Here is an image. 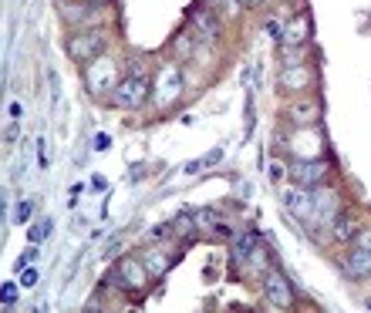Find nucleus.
<instances>
[{
	"label": "nucleus",
	"mask_w": 371,
	"mask_h": 313,
	"mask_svg": "<svg viewBox=\"0 0 371 313\" xmlns=\"http://www.w3.org/2000/svg\"><path fill=\"white\" fill-rule=\"evenodd\" d=\"M328 162L324 158H290L287 162V175L290 182H297V186H318V182H324V175H328Z\"/></svg>",
	"instance_id": "nucleus-1"
},
{
	"label": "nucleus",
	"mask_w": 371,
	"mask_h": 313,
	"mask_svg": "<svg viewBox=\"0 0 371 313\" xmlns=\"http://www.w3.org/2000/svg\"><path fill=\"white\" fill-rule=\"evenodd\" d=\"M149 88L152 81L145 75H132V78H122L119 88H115V105L119 108H142L149 101Z\"/></svg>",
	"instance_id": "nucleus-2"
},
{
	"label": "nucleus",
	"mask_w": 371,
	"mask_h": 313,
	"mask_svg": "<svg viewBox=\"0 0 371 313\" xmlns=\"http://www.w3.org/2000/svg\"><path fill=\"white\" fill-rule=\"evenodd\" d=\"M119 64L112 58H101L88 68V91L98 98V95H108L112 88H119Z\"/></svg>",
	"instance_id": "nucleus-3"
},
{
	"label": "nucleus",
	"mask_w": 371,
	"mask_h": 313,
	"mask_svg": "<svg viewBox=\"0 0 371 313\" xmlns=\"http://www.w3.org/2000/svg\"><path fill=\"white\" fill-rule=\"evenodd\" d=\"M145 266H139L135 260H119V266L112 270V273L105 276V283H112V286H119V290H142L145 286V276L149 273H142Z\"/></svg>",
	"instance_id": "nucleus-4"
},
{
	"label": "nucleus",
	"mask_w": 371,
	"mask_h": 313,
	"mask_svg": "<svg viewBox=\"0 0 371 313\" xmlns=\"http://www.w3.org/2000/svg\"><path fill=\"white\" fill-rule=\"evenodd\" d=\"M101 47H105V34L101 31L75 34V38H68V58L71 61H91L95 54H101Z\"/></svg>",
	"instance_id": "nucleus-5"
},
{
	"label": "nucleus",
	"mask_w": 371,
	"mask_h": 313,
	"mask_svg": "<svg viewBox=\"0 0 371 313\" xmlns=\"http://www.w3.org/2000/svg\"><path fill=\"white\" fill-rule=\"evenodd\" d=\"M284 205L290 209V216H294V219H300V223H307V219L314 216V196H311V189H307V186L284 189Z\"/></svg>",
	"instance_id": "nucleus-6"
},
{
	"label": "nucleus",
	"mask_w": 371,
	"mask_h": 313,
	"mask_svg": "<svg viewBox=\"0 0 371 313\" xmlns=\"http://www.w3.org/2000/svg\"><path fill=\"white\" fill-rule=\"evenodd\" d=\"M263 293H267V300H270L274 307H290V303H294L290 283L284 279L280 270H270V273L263 276Z\"/></svg>",
	"instance_id": "nucleus-7"
},
{
	"label": "nucleus",
	"mask_w": 371,
	"mask_h": 313,
	"mask_svg": "<svg viewBox=\"0 0 371 313\" xmlns=\"http://www.w3.org/2000/svg\"><path fill=\"white\" fill-rule=\"evenodd\" d=\"M341 270L348 279H368L371 276V249H355L344 263H341Z\"/></svg>",
	"instance_id": "nucleus-8"
},
{
	"label": "nucleus",
	"mask_w": 371,
	"mask_h": 313,
	"mask_svg": "<svg viewBox=\"0 0 371 313\" xmlns=\"http://www.w3.org/2000/svg\"><path fill=\"white\" fill-rule=\"evenodd\" d=\"M189 17H193V34L196 38H203V40L219 38V21L209 10H189Z\"/></svg>",
	"instance_id": "nucleus-9"
},
{
	"label": "nucleus",
	"mask_w": 371,
	"mask_h": 313,
	"mask_svg": "<svg viewBox=\"0 0 371 313\" xmlns=\"http://www.w3.org/2000/svg\"><path fill=\"white\" fill-rule=\"evenodd\" d=\"M284 84H280V88H284V91H304V88H307V84H311V81H314V75H311V68H300V64H297V68H294V71H284Z\"/></svg>",
	"instance_id": "nucleus-10"
},
{
	"label": "nucleus",
	"mask_w": 371,
	"mask_h": 313,
	"mask_svg": "<svg viewBox=\"0 0 371 313\" xmlns=\"http://www.w3.org/2000/svg\"><path fill=\"white\" fill-rule=\"evenodd\" d=\"M318 115H321L318 101H297V105H290V121L294 125H311V121H318Z\"/></svg>",
	"instance_id": "nucleus-11"
},
{
	"label": "nucleus",
	"mask_w": 371,
	"mask_h": 313,
	"mask_svg": "<svg viewBox=\"0 0 371 313\" xmlns=\"http://www.w3.org/2000/svg\"><path fill=\"white\" fill-rule=\"evenodd\" d=\"M307 34H311V17H307V14H300L294 24H287V31H284V44H294V47H297V44L307 38Z\"/></svg>",
	"instance_id": "nucleus-12"
},
{
	"label": "nucleus",
	"mask_w": 371,
	"mask_h": 313,
	"mask_svg": "<svg viewBox=\"0 0 371 313\" xmlns=\"http://www.w3.org/2000/svg\"><path fill=\"white\" fill-rule=\"evenodd\" d=\"M331 226H334V236H337V239H344V242H351L355 233H358V229H355V223H351V216H344V212H337Z\"/></svg>",
	"instance_id": "nucleus-13"
},
{
	"label": "nucleus",
	"mask_w": 371,
	"mask_h": 313,
	"mask_svg": "<svg viewBox=\"0 0 371 313\" xmlns=\"http://www.w3.org/2000/svg\"><path fill=\"white\" fill-rule=\"evenodd\" d=\"M159 84H163V95H159V101H172V98L182 91V81H179V75H176V71H165Z\"/></svg>",
	"instance_id": "nucleus-14"
},
{
	"label": "nucleus",
	"mask_w": 371,
	"mask_h": 313,
	"mask_svg": "<svg viewBox=\"0 0 371 313\" xmlns=\"http://www.w3.org/2000/svg\"><path fill=\"white\" fill-rule=\"evenodd\" d=\"M169 266H172V263L165 260L163 253H145V273L149 276H163Z\"/></svg>",
	"instance_id": "nucleus-15"
},
{
	"label": "nucleus",
	"mask_w": 371,
	"mask_h": 313,
	"mask_svg": "<svg viewBox=\"0 0 371 313\" xmlns=\"http://www.w3.org/2000/svg\"><path fill=\"white\" fill-rule=\"evenodd\" d=\"M189 51H193V38H189V34H176V38H172V54H176L179 61H186Z\"/></svg>",
	"instance_id": "nucleus-16"
},
{
	"label": "nucleus",
	"mask_w": 371,
	"mask_h": 313,
	"mask_svg": "<svg viewBox=\"0 0 371 313\" xmlns=\"http://www.w3.org/2000/svg\"><path fill=\"white\" fill-rule=\"evenodd\" d=\"M88 10H91L88 3H78V7H68V3H61V14H64V21H82Z\"/></svg>",
	"instance_id": "nucleus-17"
},
{
	"label": "nucleus",
	"mask_w": 371,
	"mask_h": 313,
	"mask_svg": "<svg viewBox=\"0 0 371 313\" xmlns=\"http://www.w3.org/2000/svg\"><path fill=\"white\" fill-rule=\"evenodd\" d=\"M172 229H176V233H186V239H193V219H189V216H176Z\"/></svg>",
	"instance_id": "nucleus-18"
},
{
	"label": "nucleus",
	"mask_w": 371,
	"mask_h": 313,
	"mask_svg": "<svg viewBox=\"0 0 371 313\" xmlns=\"http://www.w3.org/2000/svg\"><path fill=\"white\" fill-rule=\"evenodd\" d=\"M31 212H34V202H31V199H24V202H17V216H14V219H17V223H27V219H31Z\"/></svg>",
	"instance_id": "nucleus-19"
},
{
	"label": "nucleus",
	"mask_w": 371,
	"mask_h": 313,
	"mask_svg": "<svg viewBox=\"0 0 371 313\" xmlns=\"http://www.w3.org/2000/svg\"><path fill=\"white\" fill-rule=\"evenodd\" d=\"M3 307H14L17 303V283H3Z\"/></svg>",
	"instance_id": "nucleus-20"
},
{
	"label": "nucleus",
	"mask_w": 371,
	"mask_h": 313,
	"mask_svg": "<svg viewBox=\"0 0 371 313\" xmlns=\"http://www.w3.org/2000/svg\"><path fill=\"white\" fill-rule=\"evenodd\" d=\"M300 61H304V51H300V47H294V51L284 54V68H297Z\"/></svg>",
	"instance_id": "nucleus-21"
},
{
	"label": "nucleus",
	"mask_w": 371,
	"mask_h": 313,
	"mask_svg": "<svg viewBox=\"0 0 371 313\" xmlns=\"http://www.w3.org/2000/svg\"><path fill=\"white\" fill-rule=\"evenodd\" d=\"M196 226H209V229H213V226H216V209H203V212L196 216Z\"/></svg>",
	"instance_id": "nucleus-22"
},
{
	"label": "nucleus",
	"mask_w": 371,
	"mask_h": 313,
	"mask_svg": "<svg viewBox=\"0 0 371 313\" xmlns=\"http://www.w3.org/2000/svg\"><path fill=\"white\" fill-rule=\"evenodd\" d=\"M355 242H358V249H371V229H358Z\"/></svg>",
	"instance_id": "nucleus-23"
},
{
	"label": "nucleus",
	"mask_w": 371,
	"mask_h": 313,
	"mask_svg": "<svg viewBox=\"0 0 371 313\" xmlns=\"http://www.w3.org/2000/svg\"><path fill=\"white\" fill-rule=\"evenodd\" d=\"M21 286H38V270H27V266H24V273H21Z\"/></svg>",
	"instance_id": "nucleus-24"
},
{
	"label": "nucleus",
	"mask_w": 371,
	"mask_h": 313,
	"mask_svg": "<svg viewBox=\"0 0 371 313\" xmlns=\"http://www.w3.org/2000/svg\"><path fill=\"white\" fill-rule=\"evenodd\" d=\"M219 158H223V149H213L209 155H203V168H206V165H216Z\"/></svg>",
	"instance_id": "nucleus-25"
},
{
	"label": "nucleus",
	"mask_w": 371,
	"mask_h": 313,
	"mask_svg": "<svg viewBox=\"0 0 371 313\" xmlns=\"http://www.w3.org/2000/svg\"><path fill=\"white\" fill-rule=\"evenodd\" d=\"M95 149H98V152H105V149H112V138H108V135L101 132V135L95 138Z\"/></svg>",
	"instance_id": "nucleus-26"
},
{
	"label": "nucleus",
	"mask_w": 371,
	"mask_h": 313,
	"mask_svg": "<svg viewBox=\"0 0 371 313\" xmlns=\"http://www.w3.org/2000/svg\"><path fill=\"white\" fill-rule=\"evenodd\" d=\"M91 189H95V192H105V189H108V182H105L101 175H91Z\"/></svg>",
	"instance_id": "nucleus-27"
},
{
	"label": "nucleus",
	"mask_w": 371,
	"mask_h": 313,
	"mask_svg": "<svg viewBox=\"0 0 371 313\" xmlns=\"http://www.w3.org/2000/svg\"><path fill=\"white\" fill-rule=\"evenodd\" d=\"M267 34H274V38H280V21H267Z\"/></svg>",
	"instance_id": "nucleus-28"
},
{
	"label": "nucleus",
	"mask_w": 371,
	"mask_h": 313,
	"mask_svg": "<svg viewBox=\"0 0 371 313\" xmlns=\"http://www.w3.org/2000/svg\"><path fill=\"white\" fill-rule=\"evenodd\" d=\"M200 168H203V158H196V162H189V165H186V172H189V175H193V172H200Z\"/></svg>",
	"instance_id": "nucleus-29"
},
{
	"label": "nucleus",
	"mask_w": 371,
	"mask_h": 313,
	"mask_svg": "<svg viewBox=\"0 0 371 313\" xmlns=\"http://www.w3.org/2000/svg\"><path fill=\"white\" fill-rule=\"evenodd\" d=\"M10 115H14V118L24 115V105H21V101H14V105H10Z\"/></svg>",
	"instance_id": "nucleus-30"
},
{
	"label": "nucleus",
	"mask_w": 371,
	"mask_h": 313,
	"mask_svg": "<svg viewBox=\"0 0 371 313\" xmlns=\"http://www.w3.org/2000/svg\"><path fill=\"white\" fill-rule=\"evenodd\" d=\"M165 233H169V226H156V229H152V239H163Z\"/></svg>",
	"instance_id": "nucleus-31"
},
{
	"label": "nucleus",
	"mask_w": 371,
	"mask_h": 313,
	"mask_svg": "<svg viewBox=\"0 0 371 313\" xmlns=\"http://www.w3.org/2000/svg\"><path fill=\"white\" fill-rule=\"evenodd\" d=\"M84 3H88V7H105L108 0H84Z\"/></svg>",
	"instance_id": "nucleus-32"
},
{
	"label": "nucleus",
	"mask_w": 371,
	"mask_h": 313,
	"mask_svg": "<svg viewBox=\"0 0 371 313\" xmlns=\"http://www.w3.org/2000/svg\"><path fill=\"white\" fill-rule=\"evenodd\" d=\"M226 7H230V10L237 14V10H240V0H226Z\"/></svg>",
	"instance_id": "nucleus-33"
},
{
	"label": "nucleus",
	"mask_w": 371,
	"mask_h": 313,
	"mask_svg": "<svg viewBox=\"0 0 371 313\" xmlns=\"http://www.w3.org/2000/svg\"><path fill=\"white\" fill-rule=\"evenodd\" d=\"M250 7H263V3H267V0H247Z\"/></svg>",
	"instance_id": "nucleus-34"
},
{
	"label": "nucleus",
	"mask_w": 371,
	"mask_h": 313,
	"mask_svg": "<svg viewBox=\"0 0 371 313\" xmlns=\"http://www.w3.org/2000/svg\"><path fill=\"white\" fill-rule=\"evenodd\" d=\"M203 3H209V7H213V3H219V0H203Z\"/></svg>",
	"instance_id": "nucleus-35"
},
{
	"label": "nucleus",
	"mask_w": 371,
	"mask_h": 313,
	"mask_svg": "<svg viewBox=\"0 0 371 313\" xmlns=\"http://www.w3.org/2000/svg\"><path fill=\"white\" fill-rule=\"evenodd\" d=\"M365 307H368V310H371V300H368V303H365Z\"/></svg>",
	"instance_id": "nucleus-36"
}]
</instances>
